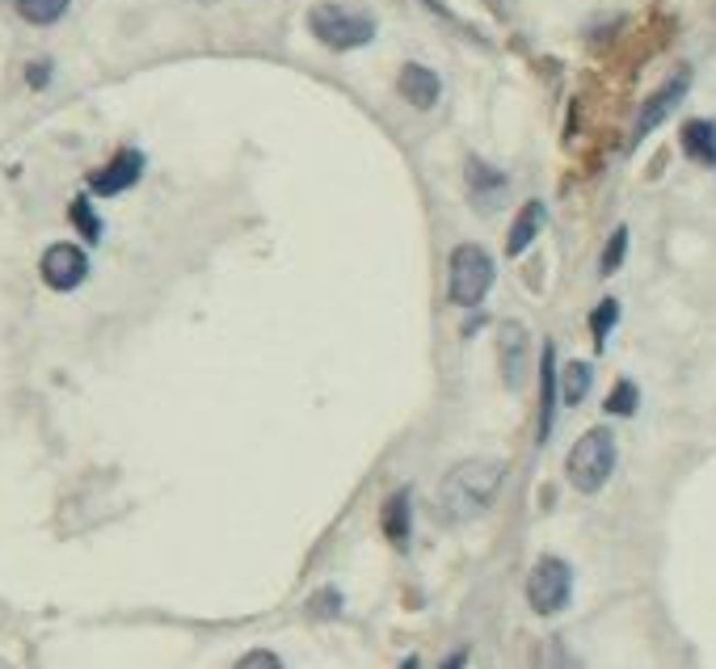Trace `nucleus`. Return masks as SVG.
Returning <instances> with one entry per match:
<instances>
[{
	"mask_svg": "<svg viewBox=\"0 0 716 669\" xmlns=\"http://www.w3.org/2000/svg\"><path fill=\"white\" fill-rule=\"evenodd\" d=\"M574 598V573L561 556H544L527 577V602L535 615H561Z\"/></svg>",
	"mask_w": 716,
	"mask_h": 669,
	"instance_id": "39448f33",
	"label": "nucleus"
},
{
	"mask_svg": "<svg viewBox=\"0 0 716 669\" xmlns=\"http://www.w3.org/2000/svg\"><path fill=\"white\" fill-rule=\"evenodd\" d=\"M308 30L330 47V51H355L376 38V18L362 9H346V4H316L308 13Z\"/></svg>",
	"mask_w": 716,
	"mask_h": 669,
	"instance_id": "7ed1b4c3",
	"label": "nucleus"
},
{
	"mask_svg": "<svg viewBox=\"0 0 716 669\" xmlns=\"http://www.w3.org/2000/svg\"><path fill=\"white\" fill-rule=\"evenodd\" d=\"M586 392H590V367L586 362H569L565 367V404H581Z\"/></svg>",
	"mask_w": 716,
	"mask_h": 669,
	"instance_id": "6ab92c4d",
	"label": "nucleus"
},
{
	"mask_svg": "<svg viewBox=\"0 0 716 669\" xmlns=\"http://www.w3.org/2000/svg\"><path fill=\"white\" fill-rule=\"evenodd\" d=\"M688 89H691V72H688V68H679V72H674V77H670V81L661 84L658 93H654V97L640 106V114H636L633 139H645V135L654 131V127H661V123H666V114H670V109H674L679 102H683V97H688Z\"/></svg>",
	"mask_w": 716,
	"mask_h": 669,
	"instance_id": "6e6552de",
	"label": "nucleus"
},
{
	"mask_svg": "<svg viewBox=\"0 0 716 669\" xmlns=\"http://www.w3.org/2000/svg\"><path fill=\"white\" fill-rule=\"evenodd\" d=\"M501 476H506L501 459H464V463H455L439 484L442 518L469 522L476 514H485L489 501L497 497V488H501Z\"/></svg>",
	"mask_w": 716,
	"mask_h": 669,
	"instance_id": "f257e3e1",
	"label": "nucleus"
},
{
	"mask_svg": "<svg viewBox=\"0 0 716 669\" xmlns=\"http://www.w3.org/2000/svg\"><path fill=\"white\" fill-rule=\"evenodd\" d=\"M464 666H469V648H460L455 657H447V661H442V669H464Z\"/></svg>",
	"mask_w": 716,
	"mask_h": 669,
	"instance_id": "b1692460",
	"label": "nucleus"
},
{
	"mask_svg": "<svg viewBox=\"0 0 716 669\" xmlns=\"http://www.w3.org/2000/svg\"><path fill=\"white\" fill-rule=\"evenodd\" d=\"M683 152H688L695 164H716V123L713 118H691L683 127Z\"/></svg>",
	"mask_w": 716,
	"mask_h": 669,
	"instance_id": "f8f14e48",
	"label": "nucleus"
},
{
	"mask_svg": "<svg viewBox=\"0 0 716 669\" xmlns=\"http://www.w3.org/2000/svg\"><path fill=\"white\" fill-rule=\"evenodd\" d=\"M565 472H569V484L578 493H599L615 472V434L603 426L586 429L565 459Z\"/></svg>",
	"mask_w": 716,
	"mask_h": 669,
	"instance_id": "f03ea898",
	"label": "nucleus"
},
{
	"mask_svg": "<svg viewBox=\"0 0 716 669\" xmlns=\"http://www.w3.org/2000/svg\"><path fill=\"white\" fill-rule=\"evenodd\" d=\"M38 269H43V282L51 291H72V287H81L84 274H89V257H84V249H77V244L59 241L43 253Z\"/></svg>",
	"mask_w": 716,
	"mask_h": 669,
	"instance_id": "423d86ee",
	"label": "nucleus"
},
{
	"mask_svg": "<svg viewBox=\"0 0 716 669\" xmlns=\"http://www.w3.org/2000/svg\"><path fill=\"white\" fill-rule=\"evenodd\" d=\"M139 173H143V152H136V148H123V152H118L106 169L89 173V189H93V194H102V198H111V194H123V189L136 186Z\"/></svg>",
	"mask_w": 716,
	"mask_h": 669,
	"instance_id": "1a4fd4ad",
	"label": "nucleus"
},
{
	"mask_svg": "<svg viewBox=\"0 0 716 669\" xmlns=\"http://www.w3.org/2000/svg\"><path fill=\"white\" fill-rule=\"evenodd\" d=\"M72 223L81 228V237H84V241H89V244H93V241H102V219L93 215V207H89V198H77V203H72Z\"/></svg>",
	"mask_w": 716,
	"mask_h": 669,
	"instance_id": "aec40b11",
	"label": "nucleus"
},
{
	"mask_svg": "<svg viewBox=\"0 0 716 669\" xmlns=\"http://www.w3.org/2000/svg\"><path fill=\"white\" fill-rule=\"evenodd\" d=\"M72 0H18V13L26 18L30 26H51L68 13Z\"/></svg>",
	"mask_w": 716,
	"mask_h": 669,
	"instance_id": "dca6fc26",
	"label": "nucleus"
},
{
	"mask_svg": "<svg viewBox=\"0 0 716 669\" xmlns=\"http://www.w3.org/2000/svg\"><path fill=\"white\" fill-rule=\"evenodd\" d=\"M396 89H401V97H405L414 109H430L435 102H439L442 81L430 72V68H421V64H405L401 77H396Z\"/></svg>",
	"mask_w": 716,
	"mask_h": 669,
	"instance_id": "9d476101",
	"label": "nucleus"
},
{
	"mask_svg": "<svg viewBox=\"0 0 716 669\" xmlns=\"http://www.w3.org/2000/svg\"><path fill=\"white\" fill-rule=\"evenodd\" d=\"M615 321H620V303H615V299H603V303L594 308V316H590V328H594V346H599V349L607 346V337H611Z\"/></svg>",
	"mask_w": 716,
	"mask_h": 669,
	"instance_id": "a211bd4d",
	"label": "nucleus"
},
{
	"mask_svg": "<svg viewBox=\"0 0 716 669\" xmlns=\"http://www.w3.org/2000/svg\"><path fill=\"white\" fill-rule=\"evenodd\" d=\"M544 228V203H527L519 219H515V228H510V241H506V253L510 257H519L527 244L535 241V232Z\"/></svg>",
	"mask_w": 716,
	"mask_h": 669,
	"instance_id": "ddd939ff",
	"label": "nucleus"
},
{
	"mask_svg": "<svg viewBox=\"0 0 716 669\" xmlns=\"http://www.w3.org/2000/svg\"><path fill=\"white\" fill-rule=\"evenodd\" d=\"M636 404H640L636 383H633V379H620V383L611 388V396H607V413H611V417H633Z\"/></svg>",
	"mask_w": 716,
	"mask_h": 669,
	"instance_id": "f3484780",
	"label": "nucleus"
},
{
	"mask_svg": "<svg viewBox=\"0 0 716 669\" xmlns=\"http://www.w3.org/2000/svg\"><path fill=\"white\" fill-rule=\"evenodd\" d=\"M401 669H417V657H409V661H405Z\"/></svg>",
	"mask_w": 716,
	"mask_h": 669,
	"instance_id": "393cba45",
	"label": "nucleus"
},
{
	"mask_svg": "<svg viewBox=\"0 0 716 669\" xmlns=\"http://www.w3.org/2000/svg\"><path fill=\"white\" fill-rule=\"evenodd\" d=\"M384 535L392 543H405L409 539V488L392 493V501L384 506Z\"/></svg>",
	"mask_w": 716,
	"mask_h": 669,
	"instance_id": "2eb2a0df",
	"label": "nucleus"
},
{
	"mask_svg": "<svg viewBox=\"0 0 716 669\" xmlns=\"http://www.w3.org/2000/svg\"><path fill=\"white\" fill-rule=\"evenodd\" d=\"M624 257H628V228H615L611 241H607V253H603V262H599V269H603V274H615V269L624 266Z\"/></svg>",
	"mask_w": 716,
	"mask_h": 669,
	"instance_id": "412c9836",
	"label": "nucleus"
},
{
	"mask_svg": "<svg viewBox=\"0 0 716 669\" xmlns=\"http://www.w3.org/2000/svg\"><path fill=\"white\" fill-rule=\"evenodd\" d=\"M26 81H30V89H43V84L51 81V64H30Z\"/></svg>",
	"mask_w": 716,
	"mask_h": 669,
	"instance_id": "5701e85b",
	"label": "nucleus"
},
{
	"mask_svg": "<svg viewBox=\"0 0 716 669\" xmlns=\"http://www.w3.org/2000/svg\"><path fill=\"white\" fill-rule=\"evenodd\" d=\"M552 413H556V346L540 354V442L552 438Z\"/></svg>",
	"mask_w": 716,
	"mask_h": 669,
	"instance_id": "9b49d317",
	"label": "nucleus"
},
{
	"mask_svg": "<svg viewBox=\"0 0 716 669\" xmlns=\"http://www.w3.org/2000/svg\"><path fill=\"white\" fill-rule=\"evenodd\" d=\"M494 287V257L481 244H460L447 266V299L455 308H476Z\"/></svg>",
	"mask_w": 716,
	"mask_h": 669,
	"instance_id": "20e7f679",
	"label": "nucleus"
},
{
	"mask_svg": "<svg viewBox=\"0 0 716 669\" xmlns=\"http://www.w3.org/2000/svg\"><path fill=\"white\" fill-rule=\"evenodd\" d=\"M236 669H282V661H278L275 653H266V648H257V653H249V657H241V661H236Z\"/></svg>",
	"mask_w": 716,
	"mask_h": 669,
	"instance_id": "4be33fe9",
	"label": "nucleus"
},
{
	"mask_svg": "<svg viewBox=\"0 0 716 669\" xmlns=\"http://www.w3.org/2000/svg\"><path fill=\"white\" fill-rule=\"evenodd\" d=\"M527 328L519 321H501L497 328V362H501V383L510 392H519L527 379V358H531V346H527Z\"/></svg>",
	"mask_w": 716,
	"mask_h": 669,
	"instance_id": "0eeeda50",
	"label": "nucleus"
},
{
	"mask_svg": "<svg viewBox=\"0 0 716 669\" xmlns=\"http://www.w3.org/2000/svg\"><path fill=\"white\" fill-rule=\"evenodd\" d=\"M469 189H472V198H476V203H485V189H489V198L497 203V198L506 194V177H501L497 169H489L485 161H476V157H472V161H469Z\"/></svg>",
	"mask_w": 716,
	"mask_h": 669,
	"instance_id": "4468645a",
	"label": "nucleus"
}]
</instances>
